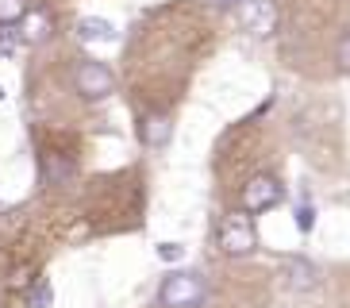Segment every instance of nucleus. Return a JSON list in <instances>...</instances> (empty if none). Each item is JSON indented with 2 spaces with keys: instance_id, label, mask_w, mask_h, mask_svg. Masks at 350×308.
<instances>
[{
  "instance_id": "obj_1",
  "label": "nucleus",
  "mask_w": 350,
  "mask_h": 308,
  "mask_svg": "<svg viewBox=\"0 0 350 308\" xmlns=\"http://www.w3.org/2000/svg\"><path fill=\"white\" fill-rule=\"evenodd\" d=\"M216 246L219 255L227 258H247L258 251V227H254V216L235 208V212H227L216 227Z\"/></svg>"
},
{
  "instance_id": "obj_2",
  "label": "nucleus",
  "mask_w": 350,
  "mask_h": 308,
  "mask_svg": "<svg viewBox=\"0 0 350 308\" xmlns=\"http://www.w3.org/2000/svg\"><path fill=\"white\" fill-rule=\"evenodd\" d=\"M204 277L200 274H165L158 289V305L162 308H200L204 300Z\"/></svg>"
},
{
  "instance_id": "obj_3",
  "label": "nucleus",
  "mask_w": 350,
  "mask_h": 308,
  "mask_svg": "<svg viewBox=\"0 0 350 308\" xmlns=\"http://www.w3.org/2000/svg\"><path fill=\"white\" fill-rule=\"evenodd\" d=\"M73 89H77V97H85V101H104V97L116 92V73L96 58H81L73 66Z\"/></svg>"
},
{
  "instance_id": "obj_4",
  "label": "nucleus",
  "mask_w": 350,
  "mask_h": 308,
  "mask_svg": "<svg viewBox=\"0 0 350 308\" xmlns=\"http://www.w3.org/2000/svg\"><path fill=\"white\" fill-rule=\"evenodd\" d=\"M243 212L258 216V212H269L273 205H281L285 201V185L278 181L273 174H254L247 177V185H243Z\"/></svg>"
},
{
  "instance_id": "obj_5",
  "label": "nucleus",
  "mask_w": 350,
  "mask_h": 308,
  "mask_svg": "<svg viewBox=\"0 0 350 308\" xmlns=\"http://www.w3.org/2000/svg\"><path fill=\"white\" fill-rule=\"evenodd\" d=\"M239 16H243V27L258 39H269L278 31V4L273 0H243Z\"/></svg>"
},
{
  "instance_id": "obj_6",
  "label": "nucleus",
  "mask_w": 350,
  "mask_h": 308,
  "mask_svg": "<svg viewBox=\"0 0 350 308\" xmlns=\"http://www.w3.org/2000/svg\"><path fill=\"white\" fill-rule=\"evenodd\" d=\"M170 135H174V123H170V116L162 112H150L139 120V139H143V146H150V151H158V146L170 143Z\"/></svg>"
},
{
  "instance_id": "obj_7",
  "label": "nucleus",
  "mask_w": 350,
  "mask_h": 308,
  "mask_svg": "<svg viewBox=\"0 0 350 308\" xmlns=\"http://www.w3.org/2000/svg\"><path fill=\"white\" fill-rule=\"evenodd\" d=\"M281 274H285V281L293 289H312L319 281V270L312 266L308 258H297V255L281 258Z\"/></svg>"
},
{
  "instance_id": "obj_8",
  "label": "nucleus",
  "mask_w": 350,
  "mask_h": 308,
  "mask_svg": "<svg viewBox=\"0 0 350 308\" xmlns=\"http://www.w3.org/2000/svg\"><path fill=\"white\" fill-rule=\"evenodd\" d=\"M39 166H42V185H66L73 177V162L58 151H46Z\"/></svg>"
},
{
  "instance_id": "obj_9",
  "label": "nucleus",
  "mask_w": 350,
  "mask_h": 308,
  "mask_svg": "<svg viewBox=\"0 0 350 308\" xmlns=\"http://www.w3.org/2000/svg\"><path fill=\"white\" fill-rule=\"evenodd\" d=\"M77 35H81L85 42H116V39H120L112 23H108V20H96V16H85V20L77 23Z\"/></svg>"
},
{
  "instance_id": "obj_10",
  "label": "nucleus",
  "mask_w": 350,
  "mask_h": 308,
  "mask_svg": "<svg viewBox=\"0 0 350 308\" xmlns=\"http://www.w3.org/2000/svg\"><path fill=\"white\" fill-rule=\"evenodd\" d=\"M20 23H23V31H20V39H23V42H42L46 35H51V16H46L42 8L27 12Z\"/></svg>"
},
{
  "instance_id": "obj_11",
  "label": "nucleus",
  "mask_w": 350,
  "mask_h": 308,
  "mask_svg": "<svg viewBox=\"0 0 350 308\" xmlns=\"http://www.w3.org/2000/svg\"><path fill=\"white\" fill-rule=\"evenodd\" d=\"M27 12H31V0H0V27L20 23Z\"/></svg>"
},
{
  "instance_id": "obj_12",
  "label": "nucleus",
  "mask_w": 350,
  "mask_h": 308,
  "mask_svg": "<svg viewBox=\"0 0 350 308\" xmlns=\"http://www.w3.org/2000/svg\"><path fill=\"white\" fill-rule=\"evenodd\" d=\"M51 300H54L51 285H46V281H39V285L31 289V308H51Z\"/></svg>"
},
{
  "instance_id": "obj_13",
  "label": "nucleus",
  "mask_w": 350,
  "mask_h": 308,
  "mask_svg": "<svg viewBox=\"0 0 350 308\" xmlns=\"http://www.w3.org/2000/svg\"><path fill=\"white\" fill-rule=\"evenodd\" d=\"M158 258H162V262H181V258H185V246L181 243H158Z\"/></svg>"
},
{
  "instance_id": "obj_14",
  "label": "nucleus",
  "mask_w": 350,
  "mask_h": 308,
  "mask_svg": "<svg viewBox=\"0 0 350 308\" xmlns=\"http://www.w3.org/2000/svg\"><path fill=\"white\" fill-rule=\"evenodd\" d=\"M297 227H300V231H312V227H316V208H312V205H300L297 208Z\"/></svg>"
},
{
  "instance_id": "obj_15",
  "label": "nucleus",
  "mask_w": 350,
  "mask_h": 308,
  "mask_svg": "<svg viewBox=\"0 0 350 308\" xmlns=\"http://www.w3.org/2000/svg\"><path fill=\"white\" fill-rule=\"evenodd\" d=\"M339 66H342V70H350V35L339 42Z\"/></svg>"
},
{
  "instance_id": "obj_16",
  "label": "nucleus",
  "mask_w": 350,
  "mask_h": 308,
  "mask_svg": "<svg viewBox=\"0 0 350 308\" xmlns=\"http://www.w3.org/2000/svg\"><path fill=\"white\" fill-rule=\"evenodd\" d=\"M27 281H31V270L23 266V270H16V277H12V289H23Z\"/></svg>"
},
{
  "instance_id": "obj_17",
  "label": "nucleus",
  "mask_w": 350,
  "mask_h": 308,
  "mask_svg": "<svg viewBox=\"0 0 350 308\" xmlns=\"http://www.w3.org/2000/svg\"><path fill=\"white\" fill-rule=\"evenodd\" d=\"M219 4H224V8H239V4H243V0H219Z\"/></svg>"
},
{
  "instance_id": "obj_18",
  "label": "nucleus",
  "mask_w": 350,
  "mask_h": 308,
  "mask_svg": "<svg viewBox=\"0 0 350 308\" xmlns=\"http://www.w3.org/2000/svg\"><path fill=\"white\" fill-rule=\"evenodd\" d=\"M0 101H4V89H0Z\"/></svg>"
}]
</instances>
